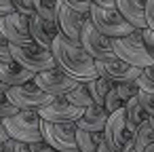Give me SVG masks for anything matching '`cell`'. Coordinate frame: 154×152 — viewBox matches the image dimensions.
Masks as SVG:
<instances>
[{
    "instance_id": "1",
    "label": "cell",
    "mask_w": 154,
    "mask_h": 152,
    "mask_svg": "<svg viewBox=\"0 0 154 152\" xmlns=\"http://www.w3.org/2000/svg\"><path fill=\"white\" fill-rule=\"evenodd\" d=\"M51 53L55 57V66L59 70H63L68 76L76 78L78 82H87L91 78H97V70H95V59L76 42H72L68 36H63L61 32H57L53 45H51Z\"/></svg>"
},
{
    "instance_id": "2",
    "label": "cell",
    "mask_w": 154,
    "mask_h": 152,
    "mask_svg": "<svg viewBox=\"0 0 154 152\" xmlns=\"http://www.w3.org/2000/svg\"><path fill=\"white\" fill-rule=\"evenodd\" d=\"M89 17L93 21V26L108 38H120V36H129L135 32V28L118 13L116 7H99V5H91L89 9Z\"/></svg>"
},
{
    "instance_id": "3",
    "label": "cell",
    "mask_w": 154,
    "mask_h": 152,
    "mask_svg": "<svg viewBox=\"0 0 154 152\" xmlns=\"http://www.w3.org/2000/svg\"><path fill=\"white\" fill-rule=\"evenodd\" d=\"M112 49L116 53L118 59L137 66V68H148L150 64H154V59L150 57L143 40H141V30H135L129 36H120V38H112Z\"/></svg>"
},
{
    "instance_id": "4",
    "label": "cell",
    "mask_w": 154,
    "mask_h": 152,
    "mask_svg": "<svg viewBox=\"0 0 154 152\" xmlns=\"http://www.w3.org/2000/svg\"><path fill=\"white\" fill-rule=\"evenodd\" d=\"M11 55H13V59L17 64H21L23 68H28L34 74L57 68L51 49H45V47H40L36 42H30V45H11Z\"/></svg>"
},
{
    "instance_id": "5",
    "label": "cell",
    "mask_w": 154,
    "mask_h": 152,
    "mask_svg": "<svg viewBox=\"0 0 154 152\" xmlns=\"http://www.w3.org/2000/svg\"><path fill=\"white\" fill-rule=\"evenodd\" d=\"M80 47L95 59V61H108L114 59L116 53L112 49V38L103 36L91 21V17L87 15L85 23H82V32H80Z\"/></svg>"
},
{
    "instance_id": "6",
    "label": "cell",
    "mask_w": 154,
    "mask_h": 152,
    "mask_svg": "<svg viewBox=\"0 0 154 152\" xmlns=\"http://www.w3.org/2000/svg\"><path fill=\"white\" fill-rule=\"evenodd\" d=\"M42 139L59 152H78L76 146V123H40Z\"/></svg>"
},
{
    "instance_id": "7",
    "label": "cell",
    "mask_w": 154,
    "mask_h": 152,
    "mask_svg": "<svg viewBox=\"0 0 154 152\" xmlns=\"http://www.w3.org/2000/svg\"><path fill=\"white\" fill-rule=\"evenodd\" d=\"M7 97L19 108V110H23V108H40V106H45V104H49L51 99H53V95H49V93H45L34 80H30V82H23V85H13V87H9L7 89Z\"/></svg>"
},
{
    "instance_id": "8",
    "label": "cell",
    "mask_w": 154,
    "mask_h": 152,
    "mask_svg": "<svg viewBox=\"0 0 154 152\" xmlns=\"http://www.w3.org/2000/svg\"><path fill=\"white\" fill-rule=\"evenodd\" d=\"M34 82L49 95L57 97V95H66L70 93L72 89H76L80 82L72 76H68L63 70L59 68H53V70H45V72H38L34 74Z\"/></svg>"
},
{
    "instance_id": "9",
    "label": "cell",
    "mask_w": 154,
    "mask_h": 152,
    "mask_svg": "<svg viewBox=\"0 0 154 152\" xmlns=\"http://www.w3.org/2000/svg\"><path fill=\"white\" fill-rule=\"evenodd\" d=\"M129 137H133V133L127 129V114H125V106H122L108 114V120L103 127V141L114 152H120V148L125 146V141Z\"/></svg>"
},
{
    "instance_id": "10",
    "label": "cell",
    "mask_w": 154,
    "mask_h": 152,
    "mask_svg": "<svg viewBox=\"0 0 154 152\" xmlns=\"http://www.w3.org/2000/svg\"><path fill=\"white\" fill-rule=\"evenodd\" d=\"M38 114H40L42 120H49V123H74V120L80 118L82 108L72 106L63 95H57L49 104L40 106L38 108Z\"/></svg>"
},
{
    "instance_id": "11",
    "label": "cell",
    "mask_w": 154,
    "mask_h": 152,
    "mask_svg": "<svg viewBox=\"0 0 154 152\" xmlns=\"http://www.w3.org/2000/svg\"><path fill=\"white\" fill-rule=\"evenodd\" d=\"M97 76H108L112 82H135L141 74V68L131 66L118 57L108 59V61H95Z\"/></svg>"
},
{
    "instance_id": "12",
    "label": "cell",
    "mask_w": 154,
    "mask_h": 152,
    "mask_svg": "<svg viewBox=\"0 0 154 152\" xmlns=\"http://www.w3.org/2000/svg\"><path fill=\"white\" fill-rule=\"evenodd\" d=\"M0 32L5 34V38L11 45H30L34 42L30 36V23H28V15L21 13H11L0 17Z\"/></svg>"
},
{
    "instance_id": "13",
    "label": "cell",
    "mask_w": 154,
    "mask_h": 152,
    "mask_svg": "<svg viewBox=\"0 0 154 152\" xmlns=\"http://www.w3.org/2000/svg\"><path fill=\"white\" fill-rule=\"evenodd\" d=\"M87 15L85 13H78L74 9H70L68 5H59V13H57V26H59V32L63 36H68L72 42L80 45V32H82V23H85Z\"/></svg>"
},
{
    "instance_id": "14",
    "label": "cell",
    "mask_w": 154,
    "mask_h": 152,
    "mask_svg": "<svg viewBox=\"0 0 154 152\" xmlns=\"http://www.w3.org/2000/svg\"><path fill=\"white\" fill-rule=\"evenodd\" d=\"M28 23H30V36H32V40L36 45H40V47H45V49H51V45H53V40H55V36L59 32L57 21H49L45 17L32 13L28 17Z\"/></svg>"
},
{
    "instance_id": "15",
    "label": "cell",
    "mask_w": 154,
    "mask_h": 152,
    "mask_svg": "<svg viewBox=\"0 0 154 152\" xmlns=\"http://www.w3.org/2000/svg\"><path fill=\"white\" fill-rule=\"evenodd\" d=\"M106 120H108V112L103 106L99 104H91L82 110L80 118L74 120L78 129H85V131H93V133H103V127H106Z\"/></svg>"
},
{
    "instance_id": "16",
    "label": "cell",
    "mask_w": 154,
    "mask_h": 152,
    "mask_svg": "<svg viewBox=\"0 0 154 152\" xmlns=\"http://www.w3.org/2000/svg\"><path fill=\"white\" fill-rule=\"evenodd\" d=\"M0 80L7 82L9 87L13 85H23L34 80V72H30L28 68H23L21 64H17L15 59L11 61H0Z\"/></svg>"
},
{
    "instance_id": "17",
    "label": "cell",
    "mask_w": 154,
    "mask_h": 152,
    "mask_svg": "<svg viewBox=\"0 0 154 152\" xmlns=\"http://www.w3.org/2000/svg\"><path fill=\"white\" fill-rule=\"evenodd\" d=\"M116 9L118 13L135 28V30H143L148 28L146 23V11L143 5H139L137 0H116Z\"/></svg>"
},
{
    "instance_id": "18",
    "label": "cell",
    "mask_w": 154,
    "mask_h": 152,
    "mask_svg": "<svg viewBox=\"0 0 154 152\" xmlns=\"http://www.w3.org/2000/svg\"><path fill=\"white\" fill-rule=\"evenodd\" d=\"M125 114H127V129H129L131 133H135V129H137L141 123L150 120V114L143 110V106H141V101H139L137 95H133L131 99L125 101Z\"/></svg>"
},
{
    "instance_id": "19",
    "label": "cell",
    "mask_w": 154,
    "mask_h": 152,
    "mask_svg": "<svg viewBox=\"0 0 154 152\" xmlns=\"http://www.w3.org/2000/svg\"><path fill=\"white\" fill-rule=\"evenodd\" d=\"M2 123H5V127H7V133H9V137H13V139H17V141L32 144V141H38V139H42V133H40V129H26V127L17 125L13 118H5Z\"/></svg>"
},
{
    "instance_id": "20",
    "label": "cell",
    "mask_w": 154,
    "mask_h": 152,
    "mask_svg": "<svg viewBox=\"0 0 154 152\" xmlns=\"http://www.w3.org/2000/svg\"><path fill=\"white\" fill-rule=\"evenodd\" d=\"M85 87H87L89 95L93 97V101H95V104H99V106H103V99H106L108 91L114 87V82H112L108 76H97V78L87 80V82H85Z\"/></svg>"
},
{
    "instance_id": "21",
    "label": "cell",
    "mask_w": 154,
    "mask_h": 152,
    "mask_svg": "<svg viewBox=\"0 0 154 152\" xmlns=\"http://www.w3.org/2000/svg\"><path fill=\"white\" fill-rule=\"evenodd\" d=\"M103 141V133H93L76 127V146L78 152H97V146Z\"/></svg>"
},
{
    "instance_id": "22",
    "label": "cell",
    "mask_w": 154,
    "mask_h": 152,
    "mask_svg": "<svg viewBox=\"0 0 154 152\" xmlns=\"http://www.w3.org/2000/svg\"><path fill=\"white\" fill-rule=\"evenodd\" d=\"M17 125H21V127H26V129H40V123H42V118H40V114H38V110L36 108H23V110H19L15 116H11Z\"/></svg>"
},
{
    "instance_id": "23",
    "label": "cell",
    "mask_w": 154,
    "mask_h": 152,
    "mask_svg": "<svg viewBox=\"0 0 154 152\" xmlns=\"http://www.w3.org/2000/svg\"><path fill=\"white\" fill-rule=\"evenodd\" d=\"M59 5H61V0H34V13L49 21H57Z\"/></svg>"
},
{
    "instance_id": "24",
    "label": "cell",
    "mask_w": 154,
    "mask_h": 152,
    "mask_svg": "<svg viewBox=\"0 0 154 152\" xmlns=\"http://www.w3.org/2000/svg\"><path fill=\"white\" fill-rule=\"evenodd\" d=\"M63 97H66V99H68L72 106H78V108H82V110H85L87 106L95 104V101H93V97L89 95V91H87L85 82H80L76 89H72V91H70V93H66Z\"/></svg>"
},
{
    "instance_id": "25",
    "label": "cell",
    "mask_w": 154,
    "mask_h": 152,
    "mask_svg": "<svg viewBox=\"0 0 154 152\" xmlns=\"http://www.w3.org/2000/svg\"><path fill=\"white\" fill-rule=\"evenodd\" d=\"M133 137H135V144H137V148H139V150H143L146 146L154 144V129H152L150 120L141 123V125H139V127L135 129Z\"/></svg>"
},
{
    "instance_id": "26",
    "label": "cell",
    "mask_w": 154,
    "mask_h": 152,
    "mask_svg": "<svg viewBox=\"0 0 154 152\" xmlns=\"http://www.w3.org/2000/svg\"><path fill=\"white\" fill-rule=\"evenodd\" d=\"M19 112V108L7 97V93H0V120H5V118H11Z\"/></svg>"
},
{
    "instance_id": "27",
    "label": "cell",
    "mask_w": 154,
    "mask_h": 152,
    "mask_svg": "<svg viewBox=\"0 0 154 152\" xmlns=\"http://www.w3.org/2000/svg\"><path fill=\"white\" fill-rule=\"evenodd\" d=\"M114 89H116V93L120 95V99H122V101H127V99H131L133 95H137V93H139L137 82H116V85H114Z\"/></svg>"
},
{
    "instance_id": "28",
    "label": "cell",
    "mask_w": 154,
    "mask_h": 152,
    "mask_svg": "<svg viewBox=\"0 0 154 152\" xmlns=\"http://www.w3.org/2000/svg\"><path fill=\"white\" fill-rule=\"evenodd\" d=\"M116 85V82H114ZM125 106V101L120 99V95L116 93V89L112 87L110 91H108V95H106V99H103V108H106V112L110 114V112H114V110H118V108H122Z\"/></svg>"
},
{
    "instance_id": "29",
    "label": "cell",
    "mask_w": 154,
    "mask_h": 152,
    "mask_svg": "<svg viewBox=\"0 0 154 152\" xmlns=\"http://www.w3.org/2000/svg\"><path fill=\"white\" fill-rule=\"evenodd\" d=\"M137 97H139V101H141L143 110H146L150 116H154V93H150V91H141V89H139Z\"/></svg>"
},
{
    "instance_id": "30",
    "label": "cell",
    "mask_w": 154,
    "mask_h": 152,
    "mask_svg": "<svg viewBox=\"0 0 154 152\" xmlns=\"http://www.w3.org/2000/svg\"><path fill=\"white\" fill-rule=\"evenodd\" d=\"M63 5H68L70 9H74V11H78V13H85V15H89V9H91V0H61Z\"/></svg>"
},
{
    "instance_id": "31",
    "label": "cell",
    "mask_w": 154,
    "mask_h": 152,
    "mask_svg": "<svg viewBox=\"0 0 154 152\" xmlns=\"http://www.w3.org/2000/svg\"><path fill=\"white\" fill-rule=\"evenodd\" d=\"M13 2V7H15V11L17 13H21V15H32L34 13V0H11Z\"/></svg>"
},
{
    "instance_id": "32",
    "label": "cell",
    "mask_w": 154,
    "mask_h": 152,
    "mask_svg": "<svg viewBox=\"0 0 154 152\" xmlns=\"http://www.w3.org/2000/svg\"><path fill=\"white\" fill-rule=\"evenodd\" d=\"M137 82V87L141 89V91H150V93H154V76L152 74H139V78L135 80Z\"/></svg>"
},
{
    "instance_id": "33",
    "label": "cell",
    "mask_w": 154,
    "mask_h": 152,
    "mask_svg": "<svg viewBox=\"0 0 154 152\" xmlns=\"http://www.w3.org/2000/svg\"><path fill=\"white\" fill-rule=\"evenodd\" d=\"M141 40H143V45H146V49H148L150 57L154 59V30L143 28V30H141Z\"/></svg>"
},
{
    "instance_id": "34",
    "label": "cell",
    "mask_w": 154,
    "mask_h": 152,
    "mask_svg": "<svg viewBox=\"0 0 154 152\" xmlns=\"http://www.w3.org/2000/svg\"><path fill=\"white\" fill-rule=\"evenodd\" d=\"M13 55H11V42L5 38V34L0 32V61H11Z\"/></svg>"
},
{
    "instance_id": "35",
    "label": "cell",
    "mask_w": 154,
    "mask_h": 152,
    "mask_svg": "<svg viewBox=\"0 0 154 152\" xmlns=\"http://www.w3.org/2000/svg\"><path fill=\"white\" fill-rule=\"evenodd\" d=\"M28 146H30V150H32V152H55V148H53L49 141H45V139L32 141V144H28Z\"/></svg>"
},
{
    "instance_id": "36",
    "label": "cell",
    "mask_w": 154,
    "mask_h": 152,
    "mask_svg": "<svg viewBox=\"0 0 154 152\" xmlns=\"http://www.w3.org/2000/svg\"><path fill=\"white\" fill-rule=\"evenodd\" d=\"M143 11H146V23H148V28L154 30V0H146Z\"/></svg>"
},
{
    "instance_id": "37",
    "label": "cell",
    "mask_w": 154,
    "mask_h": 152,
    "mask_svg": "<svg viewBox=\"0 0 154 152\" xmlns=\"http://www.w3.org/2000/svg\"><path fill=\"white\" fill-rule=\"evenodd\" d=\"M17 146H19V141L9 137L5 141H0V152H17Z\"/></svg>"
},
{
    "instance_id": "38",
    "label": "cell",
    "mask_w": 154,
    "mask_h": 152,
    "mask_svg": "<svg viewBox=\"0 0 154 152\" xmlns=\"http://www.w3.org/2000/svg\"><path fill=\"white\" fill-rule=\"evenodd\" d=\"M15 13V7L11 0H0V17H5V15H11Z\"/></svg>"
},
{
    "instance_id": "39",
    "label": "cell",
    "mask_w": 154,
    "mask_h": 152,
    "mask_svg": "<svg viewBox=\"0 0 154 152\" xmlns=\"http://www.w3.org/2000/svg\"><path fill=\"white\" fill-rule=\"evenodd\" d=\"M120 152H141V150L137 148V144H135V137H129V139L125 141V146L120 148Z\"/></svg>"
},
{
    "instance_id": "40",
    "label": "cell",
    "mask_w": 154,
    "mask_h": 152,
    "mask_svg": "<svg viewBox=\"0 0 154 152\" xmlns=\"http://www.w3.org/2000/svg\"><path fill=\"white\" fill-rule=\"evenodd\" d=\"M93 5H99V7H116V0H91Z\"/></svg>"
},
{
    "instance_id": "41",
    "label": "cell",
    "mask_w": 154,
    "mask_h": 152,
    "mask_svg": "<svg viewBox=\"0 0 154 152\" xmlns=\"http://www.w3.org/2000/svg\"><path fill=\"white\" fill-rule=\"evenodd\" d=\"M5 139H9V133H7V127H5V123L0 120V141H5Z\"/></svg>"
},
{
    "instance_id": "42",
    "label": "cell",
    "mask_w": 154,
    "mask_h": 152,
    "mask_svg": "<svg viewBox=\"0 0 154 152\" xmlns=\"http://www.w3.org/2000/svg\"><path fill=\"white\" fill-rule=\"evenodd\" d=\"M97 152H114V150H112V148H110L106 141H101V144L97 146Z\"/></svg>"
},
{
    "instance_id": "43",
    "label": "cell",
    "mask_w": 154,
    "mask_h": 152,
    "mask_svg": "<svg viewBox=\"0 0 154 152\" xmlns=\"http://www.w3.org/2000/svg\"><path fill=\"white\" fill-rule=\"evenodd\" d=\"M17 152H32V150H30V146H28V144L19 141V146H17Z\"/></svg>"
},
{
    "instance_id": "44",
    "label": "cell",
    "mask_w": 154,
    "mask_h": 152,
    "mask_svg": "<svg viewBox=\"0 0 154 152\" xmlns=\"http://www.w3.org/2000/svg\"><path fill=\"white\" fill-rule=\"evenodd\" d=\"M7 89H9V85H7V82H2V80H0V93H7Z\"/></svg>"
},
{
    "instance_id": "45",
    "label": "cell",
    "mask_w": 154,
    "mask_h": 152,
    "mask_svg": "<svg viewBox=\"0 0 154 152\" xmlns=\"http://www.w3.org/2000/svg\"><path fill=\"white\" fill-rule=\"evenodd\" d=\"M141 152H154V144H150V146H146Z\"/></svg>"
},
{
    "instance_id": "46",
    "label": "cell",
    "mask_w": 154,
    "mask_h": 152,
    "mask_svg": "<svg viewBox=\"0 0 154 152\" xmlns=\"http://www.w3.org/2000/svg\"><path fill=\"white\" fill-rule=\"evenodd\" d=\"M150 125H152V129H154V116H150Z\"/></svg>"
},
{
    "instance_id": "47",
    "label": "cell",
    "mask_w": 154,
    "mask_h": 152,
    "mask_svg": "<svg viewBox=\"0 0 154 152\" xmlns=\"http://www.w3.org/2000/svg\"><path fill=\"white\" fill-rule=\"evenodd\" d=\"M137 2H139V5H143V7H146V0H137Z\"/></svg>"
},
{
    "instance_id": "48",
    "label": "cell",
    "mask_w": 154,
    "mask_h": 152,
    "mask_svg": "<svg viewBox=\"0 0 154 152\" xmlns=\"http://www.w3.org/2000/svg\"><path fill=\"white\" fill-rule=\"evenodd\" d=\"M55 152H59V150H55Z\"/></svg>"
}]
</instances>
